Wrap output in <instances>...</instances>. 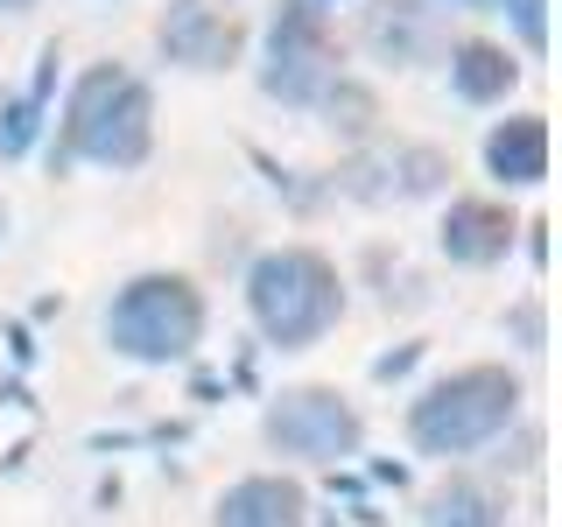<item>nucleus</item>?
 Here are the masks:
<instances>
[{"mask_svg": "<svg viewBox=\"0 0 562 527\" xmlns=\"http://www.w3.org/2000/svg\"><path fill=\"white\" fill-rule=\"evenodd\" d=\"M246 295H254V316L274 345H310L338 324V274L316 254H303V246L260 260L254 281H246Z\"/></svg>", "mask_w": 562, "mask_h": 527, "instance_id": "nucleus-1", "label": "nucleus"}, {"mask_svg": "<svg viewBox=\"0 0 562 527\" xmlns=\"http://www.w3.org/2000/svg\"><path fill=\"white\" fill-rule=\"evenodd\" d=\"M520 386L499 373V366H471V373H450L436 380L429 394L415 401V444L450 457V450H471L485 444V436L506 429V415H514Z\"/></svg>", "mask_w": 562, "mask_h": 527, "instance_id": "nucleus-2", "label": "nucleus"}, {"mask_svg": "<svg viewBox=\"0 0 562 527\" xmlns=\"http://www.w3.org/2000/svg\"><path fill=\"white\" fill-rule=\"evenodd\" d=\"M105 330H113V345L127 351V359H183L204 330V303H198V289L176 281V274H140L134 289H120Z\"/></svg>", "mask_w": 562, "mask_h": 527, "instance_id": "nucleus-3", "label": "nucleus"}, {"mask_svg": "<svg viewBox=\"0 0 562 527\" xmlns=\"http://www.w3.org/2000/svg\"><path fill=\"white\" fill-rule=\"evenodd\" d=\"M70 148L92 162H140L148 155V92L127 70L99 64L70 92Z\"/></svg>", "mask_w": 562, "mask_h": 527, "instance_id": "nucleus-4", "label": "nucleus"}, {"mask_svg": "<svg viewBox=\"0 0 562 527\" xmlns=\"http://www.w3.org/2000/svg\"><path fill=\"white\" fill-rule=\"evenodd\" d=\"M268 436L289 457H310V464H330L359 444V415L345 408L330 386H303V394H281V408L268 415Z\"/></svg>", "mask_w": 562, "mask_h": 527, "instance_id": "nucleus-5", "label": "nucleus"}, {"mask_svg": "<svg viewBox=\"0 0 562 527\" xmlns=\"http://www.w3.org/2000/svg\"><path fill=\"white\" fill-rule=\"evenodd\" d=\"M330 70H338V57H330V35L324 22H316V8H281L274 14V64H268V92L281 99H324L330 92Z\"/></svg>", "mask_w": 562, "mask_h": 527, "instance_id": "nucleus-6", "label": "nucleus"}, {"mask_svg": "<svg viewBox=\"0 0 562 527\" xmlns=\"http://www.w3.org/2000/svg\"><path fill=\"white\" fill-rule=\"evenodd\" d=\"M162 49L190 70H218L239 57V22L225 0H176L162 14Z\"/></svg>", "mask_w": 562, "mask_h": 527, "instance_id": "nucleus-7", "label": "nucleus"}, {"mask_svg": "<svg viewBox=\"0 0 562 527\" xmlns=\"http://www.w3.org/2000/svg\"><path fill=\"white\" fill-rule=\"evenodd\" d=\"M218 527H303V492L281 479H246L225 492Z\"/></svg>", "mask_w": 562, "mask_h": 527, "instance_id": "nucleus-8", "label": "nucleus"}, {"mask_svg": "<svg viewBox=\"0 0 562 527\" xmlns=\"http://www.w3.org/2000/svg\"><path fill=\"white\" fill-rule=\"evenodd\" d=\"M485 155H492V169H499L506 183H541V176H549V127H541L535 113L506 120V127L485 141Z\"/></svg>", "mask_w": 562, "mask_h": 527, "instance_id": "nucleus-9", "label": "nucleus"}, {"mask_svg": "<svg viewBox=\"0 0 562 527\" xmlns=\"http://www.w3.org/2000/svg\"><path fill=\"white\" fill-rule=\"evenodd\" d=\"M506 239H514V218L499 204H457L450 225H443V246L457 260H499Z\"/></svg>", "mask_w": 562, "mask_h": 527, "instance_id": "nucleus-10", "label": "nucleus"}, {"mask_svg": "<svg viewBox=\"0 0 562 527\" xmlns=\"http://www.w3.org/2000/svg\"><path fill=\"white\" fill-rule=\"evenodd\" d=\"M450 70H457V92L464 99H499L506 85H514V64H506V49H492V43H464Z\"/></svg>", "mask_w": 562, "mask_h": 527, "instance_id": "nucleus-11", "label": "nucleus"}, {"mask_svg": "<svg viewBox=\"0 0 562 527\" xmlns=\"http://www.w3.org/2000/svg\"><path fill=\"white\" fill-rule=\"evenodd\" d=\"M429 527H499V520H492V500L479 485H443L429 500Z\"/></svg>", "mask_w": 562, "mask_h": 527, "instance_id": "nucleus-12", "label": "nucleus"}, {"mask_svg": "<svg viewBox=\"0 0 562 527\" xmlns=\"http://www.w3.org/2000/svg\"><path fill=\"white\" fill-rule=\"evenodd\" d=\"M514 14H520V29H527V43H535V49H541V0H520V8H514Z\"/></svg>", "mask_w": 562, "mask_h": 527, "instance_id": "nucleus-13", "label": "nucleus"}, {"mask_svg": "<svg viewBox=\"0 0 562 527\" xmlns=\"http://www.w3.org/2000/svg\"><path fill=\"white\" fill-rule=\"evenodd\" d=\"M457 8H492V0H457Z\"/></svg>", "mask_w": 562, "mask_h": 527, "instance_id": "nucleus-14", "label": "nucleus"}, {"mask_svg": "<svg viewBox=\"0 0 562 527\" xmlns=\"http://www.w3.org/2000/svg\"><path fill=\"white\" fill-rule=\"evenodd\" d=\"M0 8H29V0H0Z\"/></svg>", "mask_w": 562, "mask_h": 527, "instance_id": "nucleus-15", "label": "nucleus"}]
</instances>
